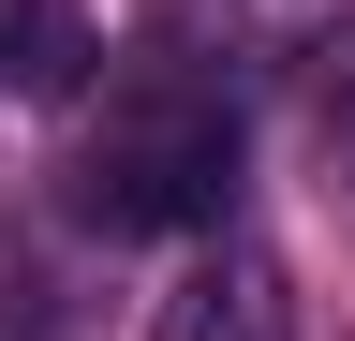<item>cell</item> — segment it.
<instances>
[{
    "instance_id": "1",
    "label": "cell",
    "mask_w": 355,
    "mask_h": 341,
    "mask_svg": "<svg viewBox=\"0 0 355 341\" xmlns=\"http://www.w3.org/2000/svg\"><path fill=\"white\" fill-rule=\"evenodd\" d=\"M237 208V104L222 90H133L74 149V223L89 238H207Z\"/></svg>"
},
{
    "instance_id": "2",
    "label": "cell",
    "mask_w": 355,
    "mask_h": 341,
    "mask_svg": "<svg viewBox=\"0 0 355 341\" xmlns=\"http://www.w3.org/2000/svg\"><path fill=\"white\" fill-rule=\"evenodd\" d=\"M148 341H282V267H266V252H207L148 312Z\"/></svg>"
},
{
    "instance_id": "3",
    "label": "cell",
    "mask_w": 355,
    "mask_h": 341,
    "mask_svg": "<svg viewBox=\"0 0 355 341\" xmlns=\"http://www.w3.org/2000/svg\"><path fill=\"white\" fill-rule=\"evenodd\" d=\"M89 60H104V30H89L74 0H0V90L15 104H74Z\"/></svg>"
}]
</instances>
